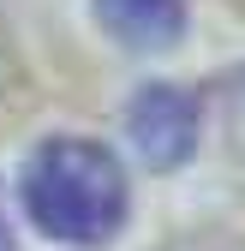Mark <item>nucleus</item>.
Instances as JSON below:
<instances>
[{"instance_id":"1","label":"nucleus","mask_w":245,"mask_h":251,"mask_svg":"<svg viewBox=\"0 0 245 251\" xmlns=\"http://www.w3.org/2000/svg\"><path fill=\"white\" fill-rule=\"evenodd\" d=\"M24 209L54 239L96 245L126 222V174L90 138H48L24 168Z\"/></svg>"},{"instance_id":"2","label":"nucleus","mask_w":245,"mask_h":251,"mask_svg":"<svg viewBox=\"0 0 245 251\" xmlns=\"http://www.w3.org/2000/svg\"><path fill=\"white\" fill-rule=\"evenodd\" d=\"M132 138L149 168H179L197 150V102L179 84H149L132 102Z\"/></svg>"},{"instance_id":"3","label":"nucleus","mask_w":245,"mask_h":251,"mask_svg":"<svg viewBox=\"0 0 245 251\" xmlns=\"http://www.w3.org/2000/svg\"><path fill=\"white\" fill-rule=\"evenodd\" d=\"M96 18L108 24L114 42H126L138 54L173 48L186 36V0H96Z\"/></svg>"},{"instance_id":"4","label":"nucleus","mask_w":245,"mask_h":251,"mask_svg":"<svg viewBox=\"0 0 245 251\" xmlns=\"http://www.w3.org/2000/svg\"><path fill=\"white\" fill-rule=\"evenodd\" d=\"M0 245H6V222H0Z\"/></svg>"}]
</instances>
